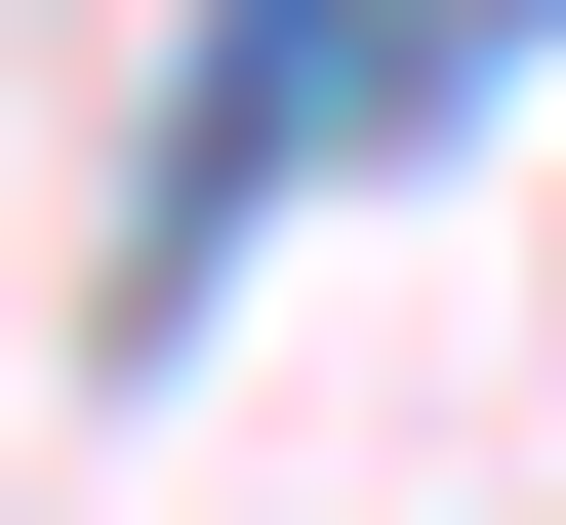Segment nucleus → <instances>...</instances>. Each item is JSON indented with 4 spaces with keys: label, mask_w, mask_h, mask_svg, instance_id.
I'll return each mask as SVG.
<instances>
[{
    "label": "nucleus",
    "mask_w": 566,
    "mask_h": 525,
    "mask_svg": "<svg viewBox=\"0 0 566 525\" xmlns=\"http://www.w3.org/2000/svg\"><path fill=\"white\" fill-rule=\"evenodd\" d=\"M365 41H405V0H202V82H163V162H122V324H202L283 162H365Z\"/></svg>",
    "instance_id": "1"
},
{
    "label": "nucleus",
    "mask_w": 566,
    "mask_h": 525,
    "mask_svg": "<svg viewBox=\"0 0 566 525\" xmlns=\"http://www.w3.org/2000/svg\"><path fill=\"white\" fill-rule=\"evenodd\" d=\"M526 41H566V0H405V41H365V162H446V122L526 82Z\"/></svg>",
    "instance_id": "2"
}]
</instances>
